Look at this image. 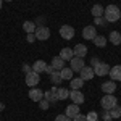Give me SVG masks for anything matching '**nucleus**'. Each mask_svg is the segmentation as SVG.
<instances>
[{
    "instance_id": "obj_33",
    "label": "nucleus",
    "mask_w": 121,
    "mask_h": 121,
    "mask_svg": "<svg viewBox=\"0 0 121 121\" xmlns=\"http://www.w3.org/2000/svg\"><path fill=\"white\" fill-rule=\"evenodd\" d=\"M102 118H103V121H112V120H113V118H112V115H110V113L107 112V110H105V112H103Z\"/></svg>"
},
{
    "instance_id": "obj_17",
    "label": "nucleus",
    "mask_w": 121,
    "mask_h": 121,
    "mask_svg": "<svg viewBox=\"0 0 121 121\" xmlns=\"http://www.w3.org/2000/svg\"><path fill=\"white\" fill-rule=\"evenodd\" d=\"M60 58H63L65 61H69L73 56H74V53H73V48H69V47H65V48H61L60 50Z\"/></svg>"
},
{
    "instance_id": "obj_1",
    "label": "nucleus",
    "mask_w": 121,
    "mask_h": 121,
    "mask_svg": "<svg viewBox=\"0 0 121 121\" xmlns=\"http://www.w3.org/2000/svg\"><path fill=\"white\" fill-rule=\"evenodd\" d=\"M103 18L107 19V23H116L121 18V8H118L116 5H108L103 10Z\"/></svg>"
},
{
    "instance_id": "obj_26",
    "label": "nucleus",
    "mask_w": 121,
    "mask_h": 121,
    "mask_svg": "<svg viewBox=\"0 0 121 121\" xmlns=\"http://www.w3.org/2000/svg\"><path fill=\"white\" fill-rule=\"evenodd\" d=\"M23 29L26 31V34H32L36 31V23L34 21H24L23 23Z\"/></svg>"
},
{
    "instance_id": "obj_29",
    "label": "nucleus",
    "mask_w": 121,
    "mask_h": 121,
    "mask_svg": "<svg viewBox=\"0 0 121 121\" xmlns=\"http://www.w3.org/2000/svg\"><path fill=\"white\" fill-rule=\"evenodd\" d=\"M86 118H87V121H99V113L97 112H89L86 115Z\"/></svg>"
},
{
    "instance_id": "obj_30",
    "label": "nucleus",
    "mask_w": 121,
    "mask_h": 121,
    "mask_svg": "<svg viewBox=\"0 0 121 121\" xmlns=\"http://www.w3.org/2000/svg\"><path fill=\"white\" fill-rule=\"evenodd\" d=\"M94 23H95L97 26H105V24H107V19L103 18V16H99V18H94Z\"/></svg>"
},
{
    "instance_id": "obj_18",
    "label": "nucleus",
    "mask_w": 121,
    "mask_h": 121,
    "mask_svg": "<svg viewBox=\"0 0 121 121\" xmlns=\"http://www.w3.org/2000/svg\"><path fill=\"white\" fill-rule=\"evenodd\" d=\"M44 99L48 102H58V97H56V87H52L50 91L44 92Z\"/></svg>"
},
{
    "instance_id": "obj_13",
    "label": "nucleus",
    "mask_w": 121,
    "mask_h": 121,
    "mask_svg": "<svg viewBox=\"0 0 121 121\" xmlns=\"http://www.w3.org/2000/svg\"><path fill=\"white\" fill-rule=\"evenodd\" d=\"M108 76L112 78V81H121V65H116L113 66V68H110V73H108Z\"/></svg>"
},
{
    "instance_id": "obj_4",
    "label": "nucleus",
    "mask_w": 121,
    "mask_h": 121,
    "mask_svg": "<svg viewBox=\"0 0 121 121\" xmlns=\"http://www.w3.org/2000/svg\"><path fill=\"white\" fill-rule=\"evenodd\" d=\"M34 36H36V40H47L50 37V29L45 26H39L34 31Z\"/></svg>"
},
{
    "instance_id": "obj_2",
    "label": "nucleus",
    "mask_w": 121,
    "mask_h": 121,
    "mask_svg": "<svg viewBox=\"0 0 121 121\" xmlns=\"http://www.w3.org/2000/svg\"><path fill=\"white\" fill-rule=\"evenodd\" d=\"M100 105H102L103 110H112L113 107L118 105V100H116V97L113 94H105L102 97V100H100Z\"/></svg>"
},
{
    "instance_id": "obj_20",
    "label": "nucleus",
    "mask_w": 121,
    "mask_h": 121,
    "mask_svg": "<svg viewBox=\"0 0 121 121\" xmlns=\"http://www.w3.org/2000/svg\"><path fill=\"white\" fill-rule=\"evenodd\" d=\"M108 40L112 42L113 45H120L121 44V34L118 32V31H112L110 36H108Z\"/></svg>"
},
{
    "instance_id": "obj_6",
    "label": "nucleus",
    "mask_w": 121,
    "mask_h": 121,
    "mask_svg": "<svg viewBox=\"0 0 121 121\" xmlns=\"http://www.w3.org/2000/svg\"><path fill=\"white\" fill-rule=\"evenodd\" d=\"M60 36L65 39V40H71V39L74 37V28H71V26H68V24L61 26V28H60Z\"/></svg>"
},
{
    "instance_id": "obj_11",
    "label": "nucleus",
    "mask_w": 121,
    "mask_h": 121,
    "mask_svg": "<svg viewBox=\"0 0 121 121\" xmlns=\"http://www.w3.org/2000/svg\"><path fill=\"white\" fill-rule=\"evenodd\" d=\"M29 99L32 100V102H40L42 99H44V92L37 89V87H32L31 91H29Z\"/></svg>"
},
{
    "instance_id": "obj_10",
    "label": "nucleus",
    "mask_w": 121,
    "mask_h": 121,
    "mask_svg": "<svg viewBox=\"0 0 121 121\" xmlns=\"http://www.w3.org/2000/svg\"><path fill=\"white\" fill-rule=\"evenodd\" d=\"M95 36H97V29H95V26H86V28L82 29V37L86 39V40H94Z\"/></svg>"
},
{
    "instance_id": "obj_21",
    "label": "nucleus",
    "mask_w": 121,
    "mask_h": 121,
    "mask_svg": "<svg viewBox=\"0 0 121 121\" xmlns=\"http://www.w3.org/2000/svg\"><path fill=\"white\" fill-rule=\"evenodd\" d=\"M73 69L71 68H61L60 69V74H61V79L63 81H69V79H73Z\"/></svg>"
},
{
    "instance_id": "obj_23",
    "label": "nucleus",
    "mask_w": 121,
    "mask_h": 121,
    "mask_svg": "<svg viewBox=\"0 0 121 121\" xmlns=\"http://www.w3.org/2000/svg\"><path fill=\"white\" fill-rule=\"evenodd\" d=\"M56 97H58V100H66L69 97V91L65 87H56Z\"/></svg>"
},
{
    "instance_id": "obj_7",
    "label": "nucleus",
    "mask_w": 121,
    "mask_h": 121,
    "mask_svg": "<svg viewBox=\"0 0 121 121\" xmlns=\"http://www.w3.org/2000/svg\"><path fill=\"white\" fill-rule=\"evenodd\" d=\"M94 73H95V76H108V73H110V65L100 61L97 66H94Z\"/></svg>"
},
{
    "instance_id": "obj_14",
    "label": "nucleus",
    "mask_w": 121,
    "mask_h": 121,
    "mask_svg": "<svg viewBox=\"0 0 121 121\" xmlns=\"http://www.w3.org/2000/svg\"><path fill=\"white\" fill-rule=\"evenodd\" d=\"M73 53H74V56L84 58V56L87 55V47L84 45V44H78V45L73 47Z\"/></svg>"
},
{
    "instance_id": "obj_27",
    "label": "nucleus",
    "mask_w": 121,
    "mask_h": 121,
    "mask_svg": "<svg viewBox=\"0 0 121 121\" xmlns=\"http://www.w3.org/2000/svg\"><path fill=\"white\" fill-rule=\"evenodd\" d=\"M103 7L102 5H99V3H95L92 7V10H91V13L94 15V18H99V16H103Z\"/></svg>"
},
{
    "instance_id": "obj_3",
    "label": "nucleus",
    "mask_w": 121,
    "mask_h": 121,
    "mask_svg": "<svg viewBox=\"0 0 121 121\" xmlns=\"http://www.w3.org/2000/svg\"><path fill=\"white\" fill-rule=\"evenodd\" d=\"M39 82H40V74L39 73H36V71L26 73V86L28 87H36Z\"/></svg>"
},
{
    "instance_id": "obj_41",
    "label": "nucleus",
    "mask_w": 121,
    "mask_h": 121,
    "mask_svg": "<svg viewBox=\"0 0 121 121\" xmlns=\"http://www.w3.org/2000/svg\"><path fill=\"white\" fill-rule=\"evenodd\" d=\"M3 2H13V0H3Z\"/></svg>"
},
{
    "instance_id": "obj_36",
    "label": "nucleus",
    "mask_w": 121,
    "mask_h": 121,
    "mask_svg": "<svg viewBox=\"0 0 121 121\" xmlns=\"http://www.w3.org/2000/svg\"><path fill=\"white\" fill-rule=\"evenodd\" d=\"M26 39H28V42H31V44H32V42L36 40V36H34V32H32V34H28V36H26Z\"/></svg>"
},
{
    "instance_id": "obj_12",
    "label": "nucleus",
    "mask_w": 121,
    "mask_h": 121,
    "mask_svg": "<svg viewBox=\"0 0 121 121\" xmlns=\"http://www.w3.org/2000/svg\"><path fill=\"white\" fill-rule=\"evenodd\" d=\"M79 105H76V103H71V105H68V107H66V116H68V118H71V120H73V118H76V116H78V115H79Z\"/></svg>"
},
{
    "instance_id": "obj_5",
    "label": "nucleus",
    "mask_w": 121,
    "mask_h": 121,
    "mask_svg": "<svg viewBox=\"0 0 121 121\" xmlns=\"http://www.w3.org/2000/svg\"><path fill=\"white\" fill-rule=\"evenodd\" d=\"M84 66H86V63H84V58H79V56H73L71 60H69V68L73 69V71H81Z\"/></svg>"
},
{
    "instance_id": "obj_15",
    "label": "nucleus",
    "mask_w": 121,
    "mask_h": 121,
    "mask_svg": "<svg viewBox=\"0 0 121 121\" xmlns=\"http://www.w3.org/2000/svg\"><path fill=\"white\" fill-rule=\"evenodd\" d=\"M45 68H47V63L44 61V60H37V61H34L32 63V66H31V69L32 71H36V73H44L45 71Z\"/></svg>"
},
{
    "instance_id": "obj_25",
    "label": "nucleus",
    "mask_w": 121,
    "mask_h": 121,
    "mask_svg": "<svg viewBox=\"0 0 121 121\" xmlns=\"http://www.w3.org/2000/svg\"><path fill=\"white\" fill-rule=\"evenodd\" d=\"M50 81L55 84V86H58V84H61V74H60V71H56V69H53L52 73H50Z\"/></svg>"
},
{
    "instance_id": "obj_39",
    "label": "nucleus",
    "mask_w": 121,
    "mask_h": 121,
    "mask_svg": "<svg viewBox=\"0 0 121 121\" xmlns=\"http://www.w3.org/2000/svg\"><path fill=\"white\" fill-rule=\"evenodd\" d=\"M2 110H5V103L0 102V112H2Z\"/></svg>"
},
{
    "instance_id": "obj_22",
    "label": "nucleus",
    "mask_w": 121,
    "mask_h": 121,
    "mask_svg": "<svg viewBox=\"0 0 121 121\" xmlns=\"http://www.w3.org/2000/svg\"><path fill=\"white\" fill-rule=\"evenodd\" d=\"M94 45L99 47V48H103V47L107 45V37H105V36H99V34H97V36L94 37Z\"/></svg>"
},
{
    "instance_id": "obj_40",
    "label": "nucleus",
    "mask_w": 121,
    "mask_h": 121,
    "mask_svg": "<svg viewBox=\"0 0 121 121\" xmlns=\"http://www.w3.org/2000/svg\"><path fill=\"white\" fill-rule=\"evenodd\" d=\"M2 3H3V0H0V10H2Z\"/></svg>"
},
{
    "instance_id": "obj_24",
    "label": "nucleus",
    "mask_w": 121,
    "mask_h": 121,
    "mask_svg": "<svg viewBox=\"0 0 121 121\" xmlns=\"http://www.w3.org/2000/svg\"><path fill=\"white\" fill-rule=\"evenodd\" d=\"M82 84H84V81L81 78H73V79H69V87H71V89L79 91V89L82 87Z\"/></svg>"
},
{
    "instance_id": "obj_34",
    "label": "nucleus",
    "mask_w": 121,
    "mask_h": 121,
    "mask_svg": "<svg viewBox=\"0 0 121 121\" xmlns=\"http://www.w3.org/2000/svg\"><path fill=\"white\" fill-rule=\"evenodd\" d=\"M73 121H87V118H86V115H81L79 113L76 118H73Z\"/></svg>"
},
{
    "instance_id": "obj_8",
    "label": "nucleus",
    "mask_w": 121,
    "mask_h": 121,
    "mask_svg": "<svg viewBox=\"0 0 121 121\" xmlns=\"http://www.w3.org/2000/svg\"><path fill=\"white\" fill-rule=\"evenodd\" d=\"M94 76H95V73H94L92 66H84L82 69L79 71V78H81L82 81H91Z\"/></svg>"
},
{
    "instance_id": "obj_37",
    "label": "nucleus",
    "mask_w": 121,
    "mask_h": 121,
    "mask_svg": "<svg viewBox=\"0 0 121 121\" xmlns=\"http://www.w3.org/2000/svg\"><path fill=\"white\" fill-rule=\"evenodd\" d=\"M23 71H24V73H29V71H32V69H31L29 65H23Z\"/></svg>"
},
{
    "instance_id": "obj_31",
    "label": "nucleus",
    "mask_w": 121,
    "mask_h": 121,
    "mask_svg": "<svg viewBox=\"0 0 121 121\" xmlns=\"http://www.w3.org/2000/svg\"><path fill=\"white\" fill-rule=\"evenodd\" d=\"M39 107H40L42 110H47V108L50 107V102H48V100H45V99H42V100L39 102Z\"/></svg>"
},
{
    "instance_id": "obj_16",
    "label": "nucleus",
    "mask_w": 121,
    "mask_h": 121,
    "mask_svg": "<svg viewBox=\"0 0 121 121\" xmlns=\"http://www.w3.org/2000/svg\"><path fill=\"white\" fill-rule=\"evenodd\" d=\"M100 87H102L103 94H113L116 91V82L115 81H108V82H103Z\"/></svg>"
},
{
    "instance_id": "obj_9",
    "label": "nucleus",
    "mask_w": 121,
    "mask_h": 121,
    "mask_svg": "<svg viewBox=\"0 0 121 121\" xmlns=\"http://www.w3.org/2000/svg\"><path fill=\"white\" fill-rule=\"evenodd\" d=\"M69 99L73 100V103H76V105H81V103H84V94L81 92V91L71 89V91H69Z\"/></svg>"
},
{
    "instance_id": "obj_28",
    "label": "nucleus",
    "mask_w": 121,
    "mask_h": 121,
    "mask_svg": "<svg viewBox=\"0 0 121 121\" xmlns=\"http://www.w3.org/2000/svg\"><path fill=\"white\" fill-rule=\"evenodd\" d=\"M107 112L112 115L113 120H115V118H121V107H118V105H116V107H113L112 110H107Z\"/></svg>"
},
{
    "instance_id": "obj_38",
    "label": "nucleus",
    "mask_w": 121,
    "mask_h": 121,
    "mask_svg": "<svg viewBox=\"0 0 121 121\" xmlns=\"http://www.w3.org/2000/svg\"><path fill=\"white\" fill-rule=\"evenodd\" d=\"M52 71H53V68H52V65H50V66L47 65V68H45V71H44V73H47V74H50Z\"/></svg>"
},
{
    "instance_id": "obj_19",
    "label": "nucleus",
    "mask_w": 121,
    "mask_h": 121,
    "mask_svg": "<svg viewBox=\"0 0 121 121\" xmlns=\"http://www.w3.org/2000/svg\"><path fill=\"white\" fill-rule=\"evenodd\" d=\"M52 68L56 69V71H60L61 68H65V60L60 58V56H53L52 58Z\"/></svg>"
},
{
    "instance_id": "obj_35",
    "label": "nucleus",
    "mask_w": 121,
    "mask_h": 121,
    "mask_svg": "<svg viewBox=\"0 0 121 121\" xmlns=\"http://www.w3.org/2000/svg\"><path fill=\"white\" fill-rule=\"evenodd\" d=\"M99 63H100V60H99L97 56H92V60H91V65H92V68H94V66H97Z\"/></svg>"
},
{
    "instance_id": "obj_32",
    "label": "nucleus",
    "mask_w": 121,
    "mask_h": 121,
    "mask_svg": "<svg viewBox=\"0 0 121 121\" xmlns=\"http://www.w3.org/2000/svg\"><path fill=\"white\" fill-rule=\"evenodd\" d=\"M55 121H73V120H71V118H68L66 115H58V116L55 118Z\"/></svg>"
}]
</instances>
